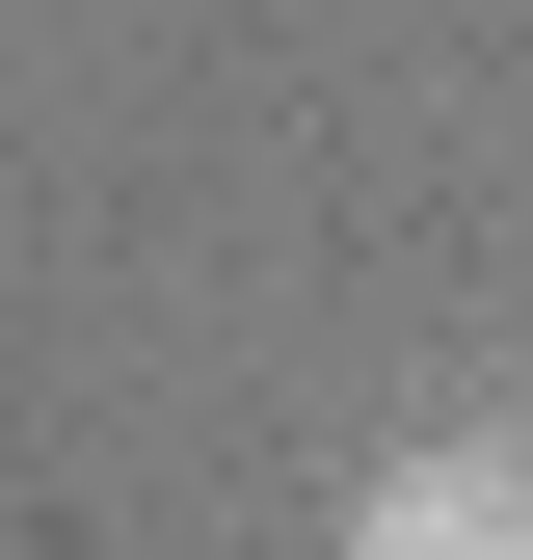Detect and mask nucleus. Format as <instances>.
Here are the masks:
<instances>
[{"mask_svg": "<svg viewBox=\"0 0 533 560\" xmlns=\"http://www.w3.org/2000/svg\"><path fill=\"white\" fill-rule=\"evenodd\" d=\"M347 560H533V428H427L347 480Z\"/></svg>", "mask_w": 533, "mask_h": 560, "instance_id": "1", "label": "nucleus"}]
</instances>
